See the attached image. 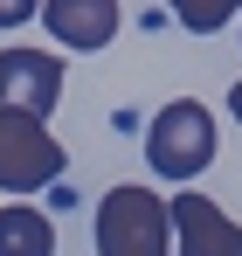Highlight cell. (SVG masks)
Returning a JSON list of instances; mask_svg holds the SVG:
<instances>
[{
	"instance_id": "cell-1",
	"label": "cell",
	"mask_w": 242,
	"mask_h": 256,
	"mask_svg": "<svg viewBox=\"0 0 242 256\" xmlns=\"http://www.w3.org/2000/svg\"><path fill=\"white\" fill-rule=\"evenodd\" d=\"M97 256H173V201L124 180L97 201Z\"/></svg>"
},
{
	"instance_id": "cell-2",
	"label": "cell",
	"mask_w": 242,
	"mask_h": 256,
	"mask_svg": "<svg viewBox=\"0 0 242 256\" xmlns=\"http://www.w3.org/2000/svg\"><path fill=\"white\" fill-rule=\"evenodd\" d=\"M146 166L160 180H201L214 166V111L194 97L160 104V118L146 125Z\"/></svg>"
},
{
	"instance_id": "cell-3",
	"label": "cell",
	"mask_w": 242,
	"mask_h": 256,
	"mask_svg": "<svg viewBox=\"0 0 242 256\" xmlns=\"http://www.w3.org/2000/svg\"><path fill=\"white\" fill-rule=\"evenodd\" d=\"M62 166L70 152L35 111H0V187L7 194H35L48 180H62Z\"/></svg>"
},
{
	"instance_id": "cell-4",
	"label": "cell",
	"mask_w": 242,
	"mask_h": 256,
	"mask_svg": "<svg viewBox=\"0 0 242 256\" xmlns=\"http://www.w3.org/2000/svg\"><path fill=\"white\" fill-rule=\"evenodd\" d=\"M62 104V62L48 48H0V111L48 118Z\"/></svg>"
},
{
	"instance_id": "cell-5",
	"label": "cell",
	"mask_w": 242,
	"mask_h": 256,
	"mask_svg": "<svg viewBox=\"0 0 242 256\" xmlns=\"http://www.w3.org/2000/svg\"><path fill=\"white\" fill-rule=\"evenodd\" d=\"M173 242L180 256H242V228L208 194H173Z\"/></svg>"
},
{
	"instance_id": "cell-6",
	"label": "cell",
	"mask_w": 242,
	"mask_h": 256,
	"mask_svg": "<svg viewBox=\"0 0 242 256\" xmlns=\"http://www.w3.org/2000/svg\"><path fill=\"white\" fill-rule=\"evenodd\" d=\"M35 21H48L62 48H104L118 35V0H42Z\"/></svg>"
},
{
	"instance_id": "cell-7",
	"label": "cell",
	"mask_w": 242,
	"mask_h": 256,
	"mask_svg": "<svg viewBox=\"0 0 242 256\" xmlns=\"http://www.w3.org/2000/svg\"><path fill=\"white\" fill-rule=\"evenodd\" d=\"M0 256H56V228L42 208H0Z\"/></svg>"
},
{
	"instance_id": "cell-8",
	"label": "cell",
	"mask_w": 242,
	"mask_h": 256,
	"mask_svg": "<svg viewBox=\"0 0 242 256\" xmlns=\"http://www.w3.org/2000/svg\"><path fill=\"white\" fill-rule=\"evenodd\" d=\"M166 7H173V21L187 35H214V28L242 21V0H166Z\"/></svg>"
},
{
	"instance_id": "cell-9",
	"label": "cell",
	"mask_w": 242,
	"mask_h": 256,
	"mask_svg": "<svg viewBox=\"0 0 242 256\" xmlns=\"http://www.w3.org/2000/svg\"><path fill=\"white\" fill-rule=\"evenodd\" d=\"M35 14H42V0H0V28H21Z\"/></svg>"
},
{
	"instance_id": "cell-10",
	"label": "cell",
	"mask_w": 242,
	"mask_h": 256,
	"mask_svg": "<svg viewBox=\"0 0 242 256\" xmlns=\"http://www.w3.org/2000/svg\"><path fill=\"white\" fill-rule=\"evenodd\" d=\"M228 111H236V118H242V76H236V84H228Z\"/></svg>"
}]
</instances>
